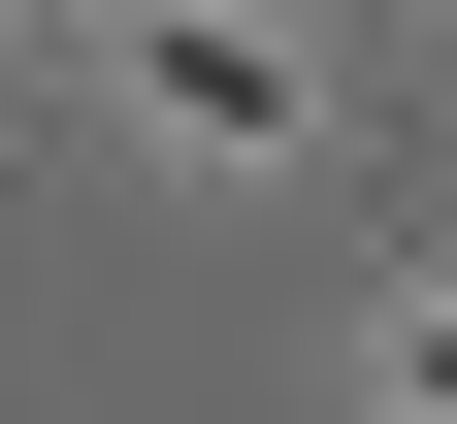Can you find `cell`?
<instances>
[{
	"label": "cell",
	"instance_id": "6da1fadb",
	"mask_svg": "<svg viewBox=\"0 0 457 424\" xmlns=\"http://www.w3.org/2000/svg\"><path fill=\"white\" fill-rule=\"evenodd\" d=\"M131 98L196 163H295V33H228V0H131Z\"/></svg>",
	"mask_w": 457,
	"mask_h": 424
},
{
	"label": "cell",
	"instance_id": "7a4b0ae2",
	"mask_svg": "<svg viewBox=\"0 0 457 424\" xmlns=\"http://www.w3.org/2000/svg\"><path fill=\"white\" fill-rule=\"evenodd\" d=\"M392 424H457V294H392Z\"/></svg>",
	"mask_w": 457,
	"mask_h": 424
}]
</instances>
